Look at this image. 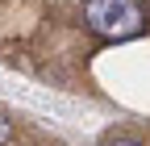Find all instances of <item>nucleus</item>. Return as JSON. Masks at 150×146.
Masks as SVG:
<instances>
[{
	"instance_id": "f257e3e1",
	"label": "nucleus",
	"mask_w": 150,
	"mask_h": 146,
	"mask_svg": "<svg viewBox=\"0 0 150 146\" xmlns=\"http://www.w3.org/2000/svg\"><path fill=\"white\" fill-rule=\"evenodd\" d=\"M83 25L100 38H129L142 29V9L134 0H83Z\"/></svg>"
},
{
	"instance_id": "f03ea898",
	"label": "nucleus",
	"mask_w": 150,
	"mask_h": 146,
	"mask_svg": "<svg viewBox=\"0 0 150 146\" xmlns=\"http://www.w3.org/2000/svg\"><path fill=\"white\" fill-rule=\"evenodd\" d=\"M8 142H13V125L0 117V146H8Z\"/></svg>"
},
{
	"instance_id": "7ed1b4c3",
	"label": "nucleus",
	"mask_w": 150,
	"mask_h": 146,
	"mask_svg": "<svg viewBox=\"0 0 150 146\" xmlns=\"http://www.w3.org/2000/svg\"><path fill=\"white\" fill-rule=\"evenodd\" d=\"M108 146H142L138 138H108Z\"/></svg>"
}]
</instances>
